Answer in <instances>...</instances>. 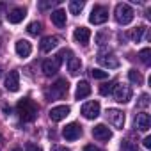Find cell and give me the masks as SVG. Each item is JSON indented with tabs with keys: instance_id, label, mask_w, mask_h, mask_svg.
Here are the masks:
<instances>
[{
	"instance_id": "6da1fadb",
	"label": "cell",
	"mask_w": 151,
	"mask_h": 151,
	"mask_svg": "<svg viewBox=\"0 0 151 151\" xmlns=\"http://www.w3.org/2000/svg\"><path fill=\"white\" fill-rule=\"evenodd\" d=\"M37 110H39V109H37V103H36L34 100H30V98H23V100H20L18 105H16V112H18L20 119L25 121V123L34 121V119L37 117Z\"/></svg>"
},
{
	"instance_id": "7a4b0ae2",
	"label": "cell",
	"mask_w": 151,
	"mask_h": 151,
	"mask_svg": "<svg viewBox=\"0 0 151 151\" xmlns=\"http://www.w3.org/2000/svg\"><path fill=\"white\" fill-rule=\"evenodd\" d=\"M68 91H69V84L66 82V78H59V80L46 91V98H48V100H62V98H66Z\"/></svg>"
},
{
	"instance_id": "3957f363",
	"label": "cell",
	"mask_w": 151,
	"mask_h": 151,
	"mask_svg": "<svg viewBox=\"0 0 151 151\" xmlns=\"http://www.w3.org/2000/svg\"><path fill=\"white\" fill-rule=\"evenodd\" d=\"M114 16H116V22L119 25H128L133 20V9L128 4H117L116 11H114Z\"/></svg>"
},
{
	"instance_id": "277c9868",
	"label": "cell",
	"mask_w": 151,
	"mask_h": 151,
	"mask_svg": "<svg viewBox=\"0 0 151 151\" xmlns=\"http://www.w3.org/2000/svg\"><path fill=\"white\" fill-rule=\"evenodd\" d=\"M109 20V9L103 7V6H94L91 14H89V22L94 23V25H101Z\"/></svg>"
},
{
	"instance_id": "5b68a950",
	"label": "cell",
	"mask_w": 151,
	"mask_h": 151,
	"mask_svg": "<svg viewBox=\"0 0 151 151\" xmlns=\"http://www.w3.org/2000/svg\"><path fill=\"white\" fill-rule=\"evenodd\" d=\"M114 98L117 103H128L132 100V89L130 86H124V84H116L114 86Z\"/></svg>"
},
{
	"instance_id": "8992f818",
	"label": "cell",
	"mask_w": 151,
	"mask_h": 151,
	"mask_svg": "<svg viewBox=\"0 0 151 151\" xmlns=\"http://www.w3.org/2000/svg\"><path fill=\"white\" fill-rule=\"evenodd\" d=\"M98 62L109 69H116L119 68V59L114 55V52H100L98 53Z\"/></svg>"
},
{
	"instance_id": "52a82bcc",
	"label": "cell",
	"mask_w": 151,
	"mask_h": 151,
	"mask_svg": "<svg viewBox=\"0 0 151 151\" xmlns=\"http://www.w3.org/2000/svg\"><path fill=\"white\" fill-rule=\"evenodd\" d=\"M107 121H109L114 128L123 130V126H124V114H123L121 110H117V109H109V110H107Z\"/></svg>"
},
{
	"instance_id": "ba28073f",
	"label": "cell",
	"mask_w": 151,
	"mask_h": 151,
	"mask_svg": "<svg viewBox=\"0 0 151 151\" xmlns=\"http://www.w3.org/2000/svg\"><path fill=\"white\" fill-rule=\"evenodd\" d=\"M62 137L66 140H77V139H80L82 137V126L78 123H69V124H66L64 130H62Z\"/></svg>"
},
{
	"instance_id": "9c48e42d",
	"label": "cell",
	"mask_w": 151,
	"mask_h": 151,
	"mask_svg": "<svg viewBox=\"0 0 151 151\" xmlns=\"http://www.w3.org/2000/svg\"><path fill=\"white\" fill-rule=\"evenodd\" d=\"M80 112L86 119H96L100 116V103L98 101H87V103L82 105Z\"/></svg>"
},
{
	"instance_id": "30bf717a",
	"label": "cell",
	"mask_w": 151,
	"mask_h": 151,
	"mask_svg": "<svg viewBox=\"0 0 151 151\" xmlns=\"http://www.w3.org/2000/svg\"><path fill=\"white\" fill-rule=\"evenodd\" d=\"M73 37H75V41L80 43L82 46H87L89 45V39H91V30L87 27H78V29H75Z\"/></svg>"
},
{
	"instance_id": "8fae6325",
	"label": "cell",
	"mask_w": 151,
	"mask_h": 151,
	"mask_svg": "<svg viewBox=\"0 0 151 151\" xmlns=\"http://www.w3.org/2000/svg\"><path fill=\"white\" fill-rule=\"evenodd\" d=\"M6 89L11 91V93H16L20 89V73L14 69V71H9L7 78H6Z\"/></svg>"
},
{
	"instance_id": "7c38bea8",
	"label": "cell",
	"mask_w": 151,
	"mask_h": 151,
	"mask_svg": "<svg viewBox=\"0 0 151 151\" xmlns=\"http://www.w3.org/2000/svg\"><path fill=\"white\" fill-rule=\"evenodd\" d=\"M66 116H69V107H68V105H59V107H53V109L50 110V119H52L53 123L62 121Z\"/></svg>"
},
{
	"instance_id": "4fadbf2b",
	"label": "cell",
	"mask_w": 151,
	"mask_h": 151,
	"mask_svg": "<svg viewBox=\"0 0 151 151\" xmlns=\"http://www.w3.org/2000/svg\"><path fill=\"white\" fill-rule=\"evenodd\" d=\"M149 126H151V117H149V114L140 112V114L135 116V128H137L139 132H147Z\"/></svg>"
},
{
	"instance_id": "5bb4252c",
	"label": "cell",
	"mask_w": 151,
	"mask_h": 151,
	"mask_svg": "<svg viewBox=\"0 0 151 151\" xmlns=\"http://www.w3.org/2000/svg\"><path fill=\"white\" fill-rule=\"evenodd\" d=\"M25 16H27V11H25L23 7H14V9H11V11L7 13V22L13 23V25H16V23H20V22H23Z\"/></svg>"
},
{
	"instance_id": "9a60e30c",
	"label": "cell",
	"mask_w": 151,
	"mask_h": 151,
	"mask_svg": "<svg viewBox=\"0 0 151 151\" xmlns=\"http://www.w3.org/2000/svg\"><path fill=\"white\" fill-rule=\"evenodd\" d=\"M57 45H59V37H57V36H46V37H43V39H41L39 48H41V52L48 53V52H52Z\"/></svg>"
},
{
	"instance_id": "2e32d148",
	"label": "cell",
	"mask_w": 151,
	"mask_h": 151,
	"mask_svg": "<svg viewBox=\"0 0 151 151\" xmlns=\"http://www.w3.org/2000/svg\"><path fill=\"white\" fill-rule=\"evenodd\" d=\"M93 137L98 139V140H109L112 137V132L105 126V124H96L93 128Z\"/></svg>"
},
{
	"instance_id": "e0dca14e",
	"label": "cell",
	"mask_w": 151,
	"mask_h": 151,
	"mask_svg": "<svg viewBox=\"0 0 151 151\" xmlns=\"http://www.w3.org/2000/svg\"><path fill=\"white\" fill-rule=\"evenodd\" d=\"M59 66H60V62L57 59H46L43 62V73L46 77H52V75H55L59 71Z\"/></svg>"
},
{
	"instance_id": "ac0fdd59",
	"label": "cell",
	"mask_w": 151,
	"mask_h": 151,
	"mask_svg": "<svg viewBox=\"0 0 151 151\" xmlns=\"http://www.w3.org/2000/svg\"><path fill=\"white\" fill-rule=\"evenodd\" d=\"M14 50H16V53L20 55V57H29L30 53H32V45L29 43V41H25V39H20V41H16V46H14Z\"/></svg>"
},
{
	"instance_id": "d6986e66",
	"label": "cell",
	"mask_w": 151,
	"mask_h": 151,
	"mask_svg": "<svg viewBox=\"0 0 151 151\" xmlns=\"http://www.w3.org/2000/svg\"><path fill=\"white\" fill-rule=\"evenodd\" d=\"M89 94H91V86H89V82H86V80L78 82V84H77V91H75V98H77V100H84V98H87Z\"/></svg>"
},
{
	"instance_id": "ffe728a7",
	"label": "cell",
	"mask_w": 151,
	"mask_h": 151,
	"mask_svg": "<svg viewBox=\"0 0 151 151\" xmlns=\"http://www.w3.org/2000/svg\"><path fill=\"white\" fill-rule=\"evenodd\" d=\"M50 18H52V23H53L55 27H59V29L66 25V11H62V9L53 11V13L50 14Z\"/></svg>"
},
{
	"instance_id": "44dd1931",
	"label": "cell",
	"mask_w": 151,
	"mask_h": 151,
	"mask_svg": "<svg viewBox=\"0 0 151 151\" xmlns=\"http://www.w3.org/2000/svg\"><path fill=\"white\" fill-rule=\"evenodd\" d=\"M80 69H82L80 59H77V57H69V59H68V71H69V75L77 77V75L80 73Z\"/></svg>"
},
{
	"instance_id": "7402d4cb",
	"label": "cell",
	"mask_w": 151,
	"mask_h": 151,
	"mask_svg": "<svg viewBox=\"0 0 151 151\" xmlns=\"http://www.w3.org/2000/svg\"><path fill=\"white\" fill-rule=\"evenodd\" d=\"M84 0H73V2H69V13L71 14H80V11L84 9Z\"/></svg>"
},
{
	"instance_id": "603a6c76",
	"label": "cell",
	"mask_w": 151,
	"mask_h": 151,
	"mask_svg": "<svg viewBox=\"0 0 151 151\" xmlns=\"http://www.w3.org/2000/svg\"><path fill=\"white\" fill-rule=\"evenodd\" d=\"M144 32H146V27H144V25H140V27H137V29H133V30L130 32V37H132L135 43H139V41L142 39Z\"/></svg>"
},
{
	"instance_id": "cb8c5ba5",
	"label": "cell",
	"mask_w": 151,
	"mask_h": 151,
	"mask_svg": "<svg viewBox=\"0 0 151 151\" xmlns=\"http://www.w3.org/2000/svg\"><path fill=\"white\" fill-rule=\"evenodd\" d=\"M139 59H140L142 64L149 66V64H151V50H149V48H142V50L139 52Z\"/></svg>"
},
{
	"instance_id": "d4e9b609",
	"label": "cell",
	"mask_w": 151,
	"mask_h": 151,
	"mask_svg": "<svg viewBox=\"0 0 151 151\" xmlns=\"http://www.w3.org/2000/svg\"><path fill=\"white\" fill-rule=\"evenodd\" d=\"M41 30H43V25H41L39 22H32V23H29V27H27V32H29L30 36L41 34Z\"/></svg>"
},
{
	"instance_id": "484cf974",
	"label": "cell",
	"mask_w": 151,
	"mask_h": 151,
	"mask_svg": "<svg viewBox=\"0 0 151 151\" xmlns=\"http://www.w3.org/2000/svg\"><path fill=\"white\" fill-rule=\"evenodd\" d=\"M128 78H130L133 84H137V86H140L142 80H144V78H142V75H140L137 69H130V71H128Z\"/></svg>"
},
{
	"instance_id": "4316f807",
	"label": "cell",
	"mask_w": 151,
	"mask_h": 151,
	"mask_svg": "<svg viewBox=\"0 0 151 151\" xmlns=\"http://www.w3.org/2000/svg\"><path fill=\"white\" fill-rule=\"evenodd\" d=\"M114 86H116V82H105V84H101L100 86V94L101 96H109L114 91Z\"/></svg>"
},
{
	"instance_id": "83f0119b",
	"label": "cell",
	"mask_w": 151,
	"mask_h": 151,
	"mask_svg": "<svg viewBox=\"0 0 151 151\" xmlns=\"http://www.w3.org/2000/svg\"><path fill=\"white\" fill-rule=\"evenodd\" d=\"M91 77L96 78V80H105V78H109V71H103V69H96V68H93V69H91Z\"/></svg>"
},
{
	"instance_id": "f1b7e54d",
	"label": "cell",
	"mask_w": 151,
	"mask_h": 151,
	"mask_svg": "<svg viewBox=\"0 0 151 151\" xmlns=\"http://www.w3.org/2000/svg\"><path fill=\"white\" fill-rule=\"evenodd\" d=\"M121 151H137V146L132 140H121Z\"/></svg>"
},
{
	"instance_id": "f546056e",
	"label": "cell",
	"mask_w": 151,
	"mask_h": 151,
	"mask_svg": "<svg viewBox=\"0 0 151 151\" xmlns=\"http://www.w3.org/2000/svg\"><path fill=\"white\" fill-rule=\"evenodd\" d=\"M147 105H149V96H147V94H142V96L139 98V101H137V107H139V109H146Z\"/></svg>"
},
{
	"instance_id": "4dcf8cb0",
	"label": "cell",
	"mask_w": 151,
	"mask_h": 151,
	"mask_svg": "<svg viewBox=\"0 0 151 151\" xmlns=\"http://www.w3.org/2000/svg\"><path fill=\"white\" fill-rule=\"evenodd\" d=\"M57 4H59V0H52V2H41V4H39V9H43V11H45V9L53 7V6H57Z\"/></svg>"
},
{
	"instance_id": "1f68e13d",
	"label": "cell",
	"mask_w": 151,
	"mask_h": 151,
	"mask_svg": "<svg viewBox=\"0 0 151 151\" xmlns=\"http://www.w3.org/2000/svg\"><path fill=\"white\" fill-rule=\"evenodd\" d=\"M25 151H41V147L37 144H34V142H27L25 144Z\"/></svg>"
},
{
	"instance_id": "d6a6232c",
	"label": "cell",
	"mask_w": 151,
	"mask_h": 151,
	"mask_svg": "<svg viewBox=\"0 0 151 151\" xmlns=\"http://www.w3.org/2000/svg\"><path fill=\"white\" fill-rule=\"evenodd\" d=\"M84 151H103V149H100V147L94 146V144H87V146L84 147Z\"/></svg>"
},
{
	"instance_id": "836d02e7",
	"label": "cell",
	"mask_w": 151,
	"mask_h": 151,
	"mask_svg": "<svg viewBox=\"0 0 151 151\" xmlns=\"http://www.w3.org/2000/svg\"><path fill=\"white\" fill-rule=\"evenodd\" d=\"M142 144H144L146 149H149V147H151V137H146V139L142 140Z\"/></svg>"
},
{
	"instance_id": "e575fe53",
	"label": "cell",
	"mask_w": 151,
	"mask_h": 151,
	"mask_svg": "<svg viewBox=\"0 0 151 151\" xmlns=\"http://www.w3.org/2000/svg\"><path fill=\"white\" fill-rule=\"evenodd\" d=\"M52 151H71V149H68L64 146H52Z\"/></svg>"
},
{
	"instance_id": "d590c367",
	"label": "cell",
	"mask_w": 151,
	"mask_h": 151,
	"mask_svg": "<svg viewBox=\"0 0 151 151\" xmlns=\"http://www.w3.org/2000/svg\"><path fill=\"white\" fill-rule=\"evenodd\" d=\"M2 71H4V68H2V64H0V77H2Z\"/></svg>"
},
{
	"instance_id": "8d00e7d4",
	"label": "cell",
	"mask_w": 151,
	"mask_h": 151,
	"mask_svg": "<svg viewBox=\"0 0 151 151\" xmlns=\"http://www.w3.org/2000/svg\"><path fill=\"white\" fill-rule=\"evenodd\" d=\"M13 151H22V149H20V147H14V149H13Z\"/></svg>"
}]
</instances>
